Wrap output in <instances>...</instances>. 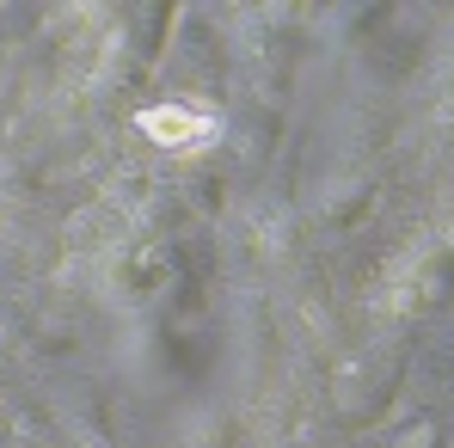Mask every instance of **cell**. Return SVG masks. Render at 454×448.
I'll list each match as a JSON object with an SVG mask.
<instances>
[{
	"label": "cell",
	"mask_w": 454,
	"mask_h": 448,
	"mask_svg": "<svg viewBox=\"0 0 454 448\" xmlns=\"http://www.w3.org/2000/svg\"><path fill=\"white\" fill-rule=\"evenodd\" d=\"M142 130H153L160 142H203V136H209V123L191 117V111H148Z\"/></svg>",
	"instance_id": "obj_1"
}]
</instances>
